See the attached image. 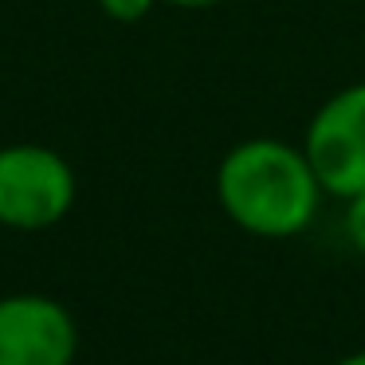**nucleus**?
<instances>
[{"label":"nucleus","instance_id":"obj_1","mask_svg":"<svg viewBox=\"0 0 365 365\" xmlns=\"http://www.w3.org/2000/svg\"><path fill=\"white\" fill-rule=\"evenodd\" d=\"M322 181L302 142L255 134L236 142L216 165V200L240 232L259 240H291L314 224Z\"/></svg>","mask_w":365,"mask_h":365},{"label":"nucleus","instance_id":"obj_2","mask_svg":"<svg viewBox=\"0 0 365 365\" xmlns=\"http://www.w3.org/2000/svg\"><path fill=\"white\" fill-rule=\"evenodd\" d=\"M79 197L71 161L43 142L0 145V228H56Z\"/></svg>","mask_w":365,"mask_h":365},{"label":"nucleus","instance_id":"obj_3","mask_svg":"<svg viewBox=\"0 0 365 365\" xmlns=\"http://www.w3.org/2000/svg\"><path fill=\"white\" fill-rule=\"evenodd\" d=\"M302 150L326 197L349 200L365 192V79L334 91L310 114Z\"/></svg>","mask_w":365,"mask_h":365},{"label":"nucleus","instance_id":"obj_4","mask_svg":"<svg viewBox=\"0 0 365 365\" xmlns=\"http://www.w3.org/2000/svg\"><path fill=\"white\" fill-rule=\"evenodd\" d=\"M79 326L51 294H0V365H71Z\"/></svg>","mask_w":365,"mask_h":365},{"label":"nucleus","instance_id":"obj_5","mask_svg":"<svg viewBox=\"0 0 365 365\" xmlns=\"http://www.w3.org/2000/svg\"><path fill=\"white\" fill-rule=\"evenodd\" d=\"M95 4L110 24H142L161 0H95Z\"/></svg>","mask_w":365,"mask_h":365},{"label":"nucleus","instance_id":"obj_6","mask_svg":"<svg viewBox=\"0 0 365 365\" xmlns=\"http://www.w3.org/2000/svg\"><path fill=\"white\" fill-rule=\"evenodd\" d=\"M341 228H346V240L357 255H365V192L346 200V216H341Z\"/></svg>","mask_w":365,"mask_h":365},{"label":"nucleus","instance_id":"obj_7","mask_svg":"<svg viewBox=\"0 0 365 365\" xmlns=\"http://www.w3.org/2000/svg\"><path fill=\"white\" fill-rule=\"evenodd\" d=\"M161 4L181 9V12H208V9H216V4H224V0H161Z\"/></svg>","mask_w":365,"mask_h":365},{"label":"nucleus","instance_id":"obj_8","mask_svg":"<svg viewBox=\"0 0 365 365\" xmlns=\"http://www.w3.org/2000/svg\"><path fill=\"white\" fill-rule=\"evenodd\" d=\"M338 365H365V349H357V354H349V357H341Z\"/></svg>","mask_w":365,"mask_h":365}]
</instances>
